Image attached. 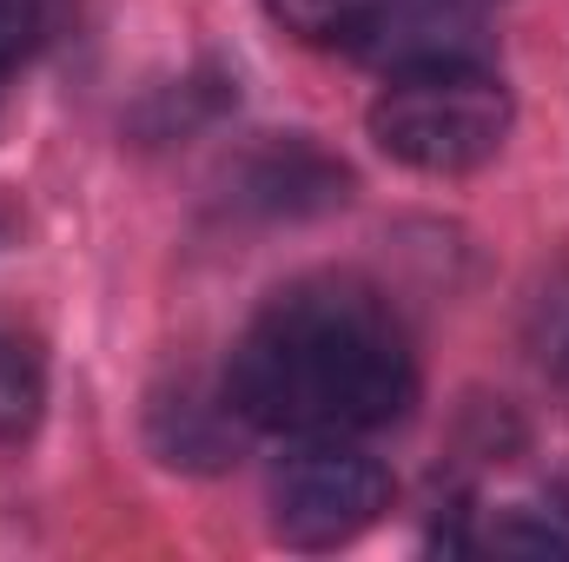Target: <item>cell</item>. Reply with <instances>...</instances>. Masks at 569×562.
Listing matches in <instances>:
<instances>
[{"label":"cell","instance_id":"1","mask_svg":"<svg viewBox=\"0 0 569 562\" xmlns=\"http://www.w3.org/2000/svg\"><path fill=\"white\" fill-rule=\"evenodd\" d=\"M418 404V351L358 279H298L266 298L226 364V411L272 436H371Z\"/></svg>","mask_w":569,"mask_h":562},{"label":"cell","instance_id":"2","mask_svg":"<svg viewBox=\"0 0 569 562\" xmlns=\"http://www.w3.org/2000/svg\"><path fill=\"white\" fill-rule=\"evenodd\" d=\"M510 120H517L510 87L477 53L398 60L365 113L378 152L411 172H430V179H463V172L490 165L510 140Z\"/></svg>","mask_w":569,"mask_h":562},{"label":"cell","instance_id":"3","mask_svg":"<svg viewBox=\"0 0 569 562\" xmlns=\"http://www.w3.org/2000/svg\"><path fill=\"white\" fill-rule=\"evenodd\" d=\"M391 510V470L358 436H298L272 470V536L284 550H345Z\"/></svg>","mask_w":569,"mask_h":562},{"label":"cell","instance_id":"4","mask_svg":"<svg viewBox=\"0 0 569 562\" xmlns=\"http://www.w3.org/2000/svg\"><path fill=\"white\" fill-rule=\"evenodd\" d=\"M252 199L272 212H318V205L345 199V165H331L318 145L284 140L252 165Z\"/></svg>","mask_w":569,"mask_h":562},{"label":"cell","instance_id":"5","mask_svg":"<svg viewBox=\"0 0 569 562\" xmlns=\"http://www.w3.org/2000/svg\"><path fill=\"white\" fill-rule=\"evenodd\" d=\"M266 13L298 47H371L391 0H266Z\"/></svg>","mask_w":569,"mask_h":562},{"label":"cell","instance_id":"6","mask_svg":"<svg viewBox=\"0 0 569 562\" xmlns=\"http://www.w3.org/2000/svg\"><path fill=\"white\" fill-rule=\"evenodd\" d=\"M47 404V371H40V351L20 344V338H0V443L27 436L40 423Z\"/></svg>","mask_w":569,"mask_h":562},{"label":"cell","instance_id":"7","mask_svg":"<svg viewBox=\"0 0 569 562\" xmlns=\"http://www.w3.org/2000/svg\"><path fill=\"white\" fill-rule=\"evenodd\" d=\"M490 7H497V0H391L385 27L405 20L411 33H443V27H470V20H483Z\"/></svg>","mask_w":569,"mask_h":562},{"label":"cell","instance_id":"8","mask_svg":"<svg viewBox=\"0 0 569 562\" xmlns=\"http://www.w3.org/2000/svg\"><path fill=\"white\" fill-rule=\"evenodd\" d=\"M40 33H47V0H0V60L33 53Z\"/></svg>","mask_w":569,"mask_h":562},{"label":"cell","instance_id":"9","mask_svg":"<svg viewBox=\"0 0 569 562\" xmlns=\"http://www.w3.org/2000/svg\"><path fill=\"white\" fill-rule=\"evenodd\" d=\"M543 364L569 384V284L543 298Z\"/></svg>","mask_w":569,"mask_h":562},{"label":"cell","instance_id":"10","mask_svg":"<svg viewBox=\"0 0 569 562\" xmlns=\"http://www.w3.org/2000/svg\"><path fill=\"white\" fill-rule=\"evenodd\" d=\"M7 73H13V60H0V93H7Z\"/></svg>","mask_w":569,"mask_h":562}]
</instances>
